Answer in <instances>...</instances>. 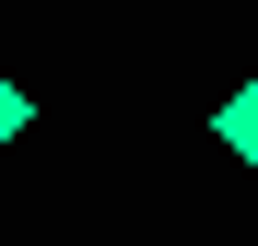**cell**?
<instances>
[{"instance_id": "obj_1", "label": "cell", "mask_w": 258, "mask_h": 246, "mask_svg": "<svg viewBox=\"0 0 258 246\" xmlns=\"http://www.w3.org/2000/svg\"><path fill=\"white\" fill-rule=\"evenodd\" d=\"M211 141H223L235 164H258V82H235V94L211 106Z\"/></svg>"}, {"instance_id": "obj_2", "label": "cell", "mask_w": 258, "mask_h": 246, "mask_svg": "<svg viewBox=\"0 0 258 246\" xmlns=\"http://www.w3.org/2000/svg\"><path fill=\"white\" fill-rule=\"evenodd\" d=\"M24 117H35V106H24V82L0 70V141H24Z\"/></svg>"}]
</instances>
